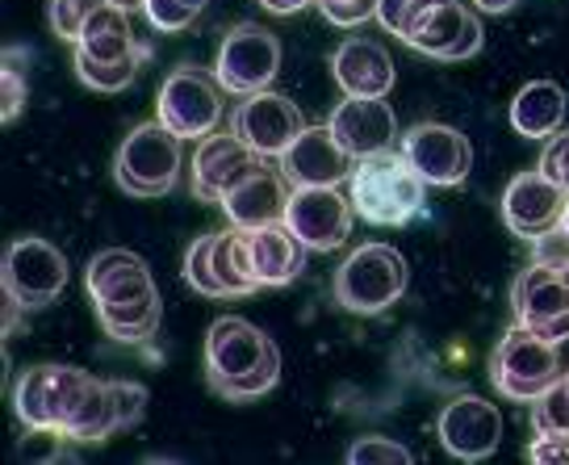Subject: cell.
Here are the masks:
<instances>
[{
    "label": "cell",
    "mask_w": 569,
    "mask_h": 465,
    "mask_svg": "<svg viewBox=\"0 0 569 465\" xmlns=\"http://www.w3.org/2000/svg\"><path fill=\"white\" fill-rule=\"evenodd\" d=\"M84 286L106 336L118 344H142L160 332V289L142 256L126 248L97 251L84 269Z\"/></svg>",
    "instance_id": "6da1fadb"
},
{
    "label": "cell",
    "mask_w": 569,
    "mask_h": 465,
    "mask_svg": "<svg viewBox=\"0 0 569 465\" xmlns=\"http://www.w3.org/2000/svg\"><path fill=\"white\" fill-rule=\"evenodd\" d=\"M206 382L231 403H251L281 382V348L256 323L222 315L206 336Z\"/></svg>",
    "instance_id": "7a4b0ae2"
},
{
    "label": "cell",
    "mask_w": 569,
    "mask_h": 465,
    "mask_svg": "<svg viewBox=\"0 0 569 465\" xmlns=\"http://www.w3.org/2000/svg\"><path fill=\"white\" fill-rule=\"evenodd\" d=\"M348 197L365 222L402 227L423 210L427 180L410 168L402 151H377V156L356 160L352 177H348Z\"/></svg>",
    "instance_id": "3957f363"
},
{
    "label": "cell",
    "mask_w": 569,
    "mask_h": 465,
    "mask_svg": "<svg viewBox=\"0 0 569 465\" xmlns=\"http://www.w3.org/2000/svg\"><path fill=\"white\" fill-rule=\"evenodd\" d=\"M92 386H97V377L76 369V365H34L18 377L13 407H18V419L30 432L63 436L84 407V398L92 394Z\"/></svg>",
    "instance_id": "277c9868"
},
{
    "label": "cell",
    "mask_w": 569,
    "mask_h": 465,
    "mask_svg": "<svg viewBox=\"0 0 569 465\" xmlns=\"http://www.w3.org/2000/svg\"><path fill=\"white\" fill-rule=\"evenodd\" d=\"M407 294V260L390 244H365L336 269V303L352 315H381Z\"/></svg>",
    "instance_id": "5b68a950"
},
{
    "label": "cell",
    "mask_w": 569,
    "mask_h": 465,
    "mask_svg": "<svg viewBox=\"0 0 569 465\" xmlns=\"http://www.w3.org/2000/svg\"><path fill=\"white\" fill-rule=\"evenodd\" d=\"M184 281L206 294V298H243L256 294L260 281L251 273L248 231L231 227V231L201 235L184 251Z\"/></svg>",
    "instance_id": "8992f818"
},
{
    "label": "cell",
    "mask_w": 569,
    "mask_h": 465,
    "mask_svg": "<svg viewBox=\"0 0 569 465\" xmlns=\"http://www.w3.org/2000/svg\"><path fill=\"white\" fill-rule=\"evenodd\" d=\"M561 357L557 344L528 332L523 323H516L502 340H498L495 357H490V382H495L502 398L511 403H536L549 390L552 382H561Z\"/></svg>",
    "instance_id": "52a82bcc"
},
{
    "label": "cell",
    "mask_w": 569,
    "mask_h": 465,
    "mask_svg": "<svg viewBox=\"0 0 569 465\" xmlns=\"http://www.w3.org/2000/svg\"><path fill=\"white\" fill-rule=\"evenodd\" d=\"M113 177L130 197H163L180 177V135L156 118L134 126L113 156Z\"/></svg>",
    "instance_id": "ba28073f"
},
{
    "label": "cell",
    "mask_w": 569,
    "mask_h": 465,
    "mask_svg": "<svg viewBox=\"0 0 569 465\" xmlns=\"http://www.w3.org/2000/svg\"><path fill=\"white\" fill-rule=\"evenodd\" d=\"M0 281H4V294L21 310H42V306H51L68 289V256L54 248L51 239H42V235L13 239L9 251H4Z\"/></svg>",
    "instance_id": "9c48e42d"
},
{
    "label": "cell",
    "mask_w": 569,
    "mask_h": 465,
    "mask_svg": "<svg viewBox=\"0 0 569 465\" xmlns=\"http://www.w3.org/2000/svg\"><path fill=\"white\" fill-rule=\"evenodd\" d=\"M277 72H281V42L272 30L256 21H239L234 30H227L218 47V63H213L222 89L234 97H251V92H264L277 80Z\"/></svg>",
    "instance_id": "30bf717a"
},
{
    "label": "cell",
    "mask_w": 569,
    "mask_h": 465,
    "mask_svg": "<svg viewBox=\"0 0 569 465\" xmlns=\"http://www.w3.org/2000/svg\"><path fill=\"white\" fill-rule=\"evenodd\" d=\"M222 85L201 68H177L160 89V122L180 139H206L222 122Z\"/></svg>",
    "instance_id": "8fae6325"
},
{
    "label": "cell",
    "mask_w": 569,
    "mask_h": 465,
    "mask_svg": "<svg viewBox=\"0 0 569 465\" xmlns=\"http://www.w3.org/2000/svg\"><path fill=\"white\" fill-rule=\"evenodd\" d=\"M511 306H516V323H523L528 332L552 344L569 340V269L536 260L532 269L516 277Z\"/></svg>",
    "instance_id": "7c38bea8"
},
{
    "label": "cell",
    "mask_w": 569,
    "mask_h": 465,
    "mask_svg": "<svg viewBox=\"0 0 569 465\" xmlns=\"http://www.w3.org/2000/svg\"><path fill=\"white\" fill-rule=\"evenodd\" d=\"M352 197L339 194V185H306V189H293V197H289L284 227L310 251H336L352 235Z\"/></svg>",
    "instance_id": "4fadbf2b"
},
{
    "label": "cell",
    "mask_w": 569,
    "mask_h": 465,
    "mask_svg": "<svg viewBox=\"0 0 569 465\" xmlns=\"http://www.w3.org/2000/svg\"><path fill=\"white\" fill-rule=\"evenodd\" d=\"M402 156L436 189L461 185L469 177V168H473V147H469V139H465L457 126H445V122L410 126L407 135H402Z\"/></svg>",
    "instance_id": "5bb4252c"
},
{
    "label": "cell",
    "mask_w": 569,
    "mask_h": 465,
    "mask_svg": "<svg viewBox=\"0 0 569 465\" xmlns=\"http://www.w3.org/2000/svg\"><path fill=\"white\" fill-rule=\"evenodd\" d=\"M231 130L268 160V156H284L289 144L306 130V122H302V109L293 106L289 97L264 89V92H251V97H243L234 106Z\"/></svg>",
    "instance_id": "9a60e30c"
},
{
    "label": "cell",
    "mask_w": 569,
    "mask_h": 465,
    "mask_svg": "<svg viewBox=\"0 0 569 465\" xmlns=\"http://www.w3.org/2000/svg\"><path fill=\"white\" fill-rule=\"evenodd\" d=\"M569 194L552 177H545L540 168L536 172H519L511 177L507 194H502V222L519 235V239H540L561 227Z\"/></svg>",
    "instance_id": "2e32d148"
},
{
    "label": "cell",
    "mask_w": 569,
    "mask_h": 465,
    "mask_svg": "<svg viewBox=\"0 0 569 465\" xmlns=\"http://www.w3.org/2000/svg\"><path fill=\"white\" fill-rule=\"evenodd\" d=\"M356 156L336 139L331 126H306L281 156V172L293 189L306 185H343L352 177Z\"/></svg>",
    "instance_id": "e0dca14e"
},
{
    "label": "cell",
    "mask_w": 569,
    "mask_h": 465,
    "mask_svg": "<svg viewBox=\"0 0 569 465\" xmlns=\"http://www.w3.org/2000/svg\"><path fill=\"white\" fill-rule=\"evenodd\" d=\"M440 445L452 453V457H461V462H481V457H490L502 441V412H498L495 403H486L478 394H461V398H452L445 412H440Z\"/></svg>",
    "instance_id": "ac0fdd59"
},
{
    "label": "cell",
    "mask_w": 569,
    "mask_h": 465,
    "mask_svg": "<svg viewBox=\"0 0 569 465\" xmlns=\"http://www.w3.org/2000/svg\"><path fill=\"white\" fill-rule=\"evenodd\" d=\"M407 47L431 59H445V63H461L481 51V21L469 13L465 0H436L415 26V34L407 38Z\"/></svg>",
    "instance_id": "d6986e66"
},
{
    "label": "cell",
    "mask_w": 569,
    "mask_h": 465,
    "mask_svg": "<svg viewBox=\"0 0 569 465\" xmlns=\"http://www.w3.org/2000/svg\"><path fill=\"white\" fill-rule=\"evenodd\" d=\"M264 156L239 135H206L193 156V194L201 201H222L239 180H248Z\"/></svg>",
    "instance_id": "ffe728a7"
},
{
    "label": "cell",
    "mask_w": 569,
    "mask_h": 465,
    "mask_svg": "<svg viewBox=\"0 0 569 465\" xmlns=\"http://www.w3.org/2000/svg\"><path fill=\"white\" fill-rule=\"evenodd\" d=\"M327 126L336 130V139L352 151L356 160L390 151L393 139H398V118L386 106V97H343L331 109V122Z\"/></svg>",
    "instance_id": "44dd1931"
},
{
    "label": "cell",
    "mask_w": 569,
    "mask_h": 465,
    "mask_svg": "<svg viewBox=\"0 0 569 465\" xmlns=\"http://www.w3.org/2000/svg\"><path fill=\"white\" fill-rule=\"evenodd\" d=\"M331 76L343 97H390L393 59L373 38H343L331 55Z\"/></svg>",
    "instance_id": "7402d4cb"
},
{
    "label": "cell",
    "mask_w": 569,
    "mask_h": 465,
    "mask_svg": "<svg viewBox=\"0 0 569 465\" xmlns=\"http://www.w3.org/2000/svg\"><path fill=\"white\" fill-rule=\"evenodd\" d=\"M289 197L293 194H289V185H284V172H272V168L260 164V168H256L248 180H239L218 206L227 210L231 227L256 231V227H268V222H284Z\"/></svg>",
    "instance_id": "603a6c76"
},
{
    "label": "cell",
    "mask_w": 569,
    "mask_h": 465,
    "mask_svg": "<svg viewBox=\"0 0 569 465\" xmlns=\"http://www.w3.org/2000/svg\"><path fill=\"white\" fill-rule=\"evenodd\" d=\"M248 251H251V273L260 289L264 286H289L293 277H302L306 269V244L289 231L284 222H268L248 231Z\"/></svg>",
    "instance_id": "cb8c5ba5"
},
{
    "label": "cell",
    "mask_w": 569,
    "mask_h": 465,
    "mask_svg": "<svg viewBox=\"0 0 569 465\" xmlns=\"http://www.w3.org/2000/svg\"><path fill=\"white\" fill-rule=\"evenodd\" d=\"M76 59H89V63H130V59H139V51H134L130 9L109 4L106 0V4L89 18L80 42H76Z\"/></svg>",
    "instance_id": "d4e9b609"
},
{
    "label": "cell",
    "mask_w": 569,
    "mask_h": 465,
    "mask_svg": "<svg viewBox=\"0 0 569 465\" xmlns=\"http://www.w3.org/2000/svg\"><path fill=\"white\" fill-rule=\"evenodd\" d=\"M511 126L523 139H552L566 126V89L557 80H532L511 101Z\"/></svg>",
    "instance_id": "484cf974"
},
{
    "label": "cell",
    "mask_w": 569,
    "mask_h": 465,
    "mask_svg": "<svg viewBox=\"0 0 569 465\" xmlns=\"http://www.w3.org/2000/svg\"><path fill=\"white\" fill-rule=\"evenodd\" d=\"M71 68H76V76H80L89 89L122 92L126 85L134 80V72H139V59H130V63H89V59H76V55H71Z\"/></svg>",
    "instance_id": "4316f807"
},
{
    "label": "cell",
    "mask_w": 569,
    "mask_h": 465,
    "mask_svg": "<svg viewBox=\"0 0 569 465\" xmlns=\"http://www.w3.org/2000/svg\"><path fill=\"white\" fill-rule=\"evenodd\" d=\"M106 0H51V30L63 42H80V34H84V26H89V18L101 9Z\"/></svg>",
    "instance_id": "83f0119b"
},
{
    "label": "cell",
    "mask_w": 569,
    "mask_h": 465,
    "mask_svg": "<svg viewBox=\"0 0 569 465\" xmlns=\"http://www.w3.org/2000/svg\"><path fill=\"white\" fill-rule=\"evenodd\" d=\"M431 4H436V0H377V21H381L390 34H398L407 42Z\"/></svg>",
    "instance_id": "f1b7e54d"
},
{
    "label": "cell",
    "mask_w": 569,
    "mask_h": 465,
    "mask_svg": "<svg viewBox=\"0 0 569 465\" xmlns=\"http://www.w3.org/2000/svg\"><path fill=\"white\" fill-rule=\"evenodd\" d=\"M348 462L352 465H407L415 462V453L407 445H398L390 436H360L352 448H348Z\"/></svg>",
    "instance_id": "f546056e"
},
{
    "label": "cell",
    "mask_w": 569,
    "mask_h": 465,
    "mask_svg": "<svg viewBox=\"0 0 569 465\" xmlns=\"http://www.w3.org/2000/svg\"><path fill=\"white\" fill-rule=\"evenodd\" d=\"M536 432H569V386L566 377L552 382L549 390L536 398V412H532Z\"/></svg>",
    "instance_id": "4dcf8cb0"
},
{
    "label": "cell",
    "mask_w": 569,
    "mask_h": 465,
    "mask_svg": "<svg viewBox=\"0 0 569 465\" xmlns=\"http://www.w3.org/2000/svg\"><path fill=\"white\" fill-rule=\"evenodd\" d=\"M142 13H147V21H151L156 30H163V34H180V30H189V26L201 18L197 9L180 4V0H142Z\"/></svg>",
    "instance_id": "1f68e13d"
},
{
    "label": "cell",
    "mask_w": 569,
    "mask_h": 465,
    "mask_svg": "<svg viewBox=\"0 0 569 465\" xmlns=\"http://www.w3.org/2000/svg\"><path fill=\"white\" fill-rule=\"evenodd\" d=\"M540 172L552 177L561 189L569 185V130H557L552 139H545V156H540ZM569 194V189H566Z\"/></svg>",
    "instance_id": "d6a6232c"
},
{
    "label": "cell",
    "mask_w": 569,
    "mask_h": 465,
    "mask_svg": "<svg viewBox=\"0 0 569 465\" xmlns=\"http://www.w3.org/2000/svg\"><path fill=\"white\" fill-rule=\"evenodd\" d=\"M0 80H4V97H0L4 106H0V118H4V122H13V118L21 113V106H26V76H21V68L9 63Z\"/></svg>",
    "instance_id": "836d02e7"
},
{
    "label": "cell",
    "mask_w": 569,
    "mask_h": 465,
    "mask_svg": "<svg viewBox=\"0 0 569 465\" xmlns=\"http://www.w3.org/2000/svg\"><path fill=\"white\" fill-rule=\"evenodd\" d=\"M528 457L532 462H569V432H536Z\"/></svg>",
    "instance_id": "e575fe53"
},
{
    "label": "cell",
    "mask_w": 569,
    "mask_h": 465,
    "mask_svg": "<svg viewBox=\"0 0 569 465\" xmlns=\"http://www.w3.org/2000/svg\"><path fill=\"white\" fill-rule=\"evenodd\" d=\"M260 4L277 18H289V13H302L306 4H319V0H260Z\"/></svg>",
    "instance_id": "d590c367"
},
{
    "label": "cell",
    "mask_w": 569,
    "mask_h": 465,
    "mask_svg": "<svg viewBox=\"0 0 569 465\" xmlns=\"http://www.w3.org/2000/svg\"><path fill=\"white\" fill-rule=\"evenodd\" d=\"M519 0H473V9H481V13H511Z\"/></svg>",
    "instance_id": "8d00e7d4"
},
{
    "label": "cell",
    "mask_w": 569,
    "mask_h": 465,
    "mask_svg": "<svg viewBox=\"0 0 569 465\" xmlns=\"http://www.w3.org/2000/svg\"><path fill=\"white\" fill-rule=\"evenodd\" d=\"M180 4H189V9H197V13H201V9L210 4V0H180Z\"/></svg>",
    "instance_id": "74e56055"
},
{
    "label": "cell",
    "mask_w": 569,
    "mask_h": 465,
    "mask_svg": "<svg viewBox=\"0 0 569 465\" xmlns=\"http://www.w3.org/2000/svg\"><path fill=\"white\" fill-rule=\"evenodd\" d=\"M561 231L569 235V201H566V215H561Z\"/></svg>",
    "instance_id": "f35d334b"
},
{
    "label": "cell",
    "mask_w": 569,
    "mask_h": 465,
    "mask_svg": "<svg viewBox=\"0 0 569 465\" xmlns=\"http://www.w3.org/2000/svg\"><path fill=\"white\" fill-rule=\"evenodd\" d=\"M566 386H569V374H566Z\"/></svg>",
    "instance_id": "ab89813d"
},
{
    "label": "cell",
    "mask_w": 569,
    "mask_h": 465,
    "mask_svg": "<svg viewBox=\"0 0 569 465\" xmlns=\"http://www.w3.org/2000/svg\"><path fill=\"white\" fill-rule=\"evenodd\" d=\"M566 189H569V185H566Z\"/></svg>",
    "instance_id": "60d3db41"
}]
</instances>
